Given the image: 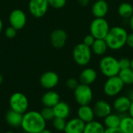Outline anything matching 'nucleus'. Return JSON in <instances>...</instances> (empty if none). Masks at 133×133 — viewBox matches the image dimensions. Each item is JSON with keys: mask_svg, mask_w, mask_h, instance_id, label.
Returning <instances> with one entry per match:
<instances>
[{"mask_svg": "<svg viewBox=\"0 0 133 133\" xmlns=\"http://www.w3.org/2000/svg\"><path fill=\"white\" fill-rule=\"evenodd\" d=\"M21 128L24 132L38 133L46 128V121L41 112L36 111H26L23 114Z\"/></svg>", "mask_w": 133, "mask_h": 133, "instance_id": "obj_1", "label": "nucleus"}, {"mask_svg": "<svg viewBox=\"0 0 133 133\" xmlns=\"http://www.w3.org/2000/svg\"><path fill=\"white\" fill-rule=\"evenodd\" d=\"M128 34L127 31L122 27L115 26L111 27L104 38L108 49L115 51L123 48L126 45Z\"/></svg>", "mask_w": 133, "mask_h": 133, "instance_id": "obj_2", "label": "nucleus"}, {"mask_svg": "<svg viewBox=\"0 0 133 133\" xmlns=\"http://www.w3.org/2000/svg\"><path fill=\"white\" fill-rule=\"evenodd\" d=\"M99 69L102 74L106 78L118 75L121 68L118 60L113 56H103L99 63Z\"/></svg>", "mask_w": 133, "mask_h": 133, "instance_id": "obj_3", "label": "nucleus"}, {"mask_svg": "<svg viewBox=\"0 0 133 133\" xmlns=\"http://www.w3.org/2000/svg\"><path fill=\"white\" fill-rule=\"evenodd\" d=\"M91 48L85 45L83 42L75 45L72 50V57L76 63L84 67L90 63L92 59Z\"/></svg>", "mask_w": 133, "mask_h": 133, "instance_id": "obj_4", "label": "nucleus"}, {"mask_svg": "<svg viewBox=\"0 0 133 133\" xmlns=\"http://www.w3.org/2000/svg\"><path fill=\"white\" fill-rule=\"evenodd\" d=\"M111 27L105 18H94L90 25V33L96 39H104Z\"/></svg>", "mask_w": 133, "mask_h": 133, "instance_id": "obj_5", "label": "nucleus"}, {"mask_svg": "<svg viewBox=\"0 0 133 133\" xmlns=\"http://www.w3.org/2000/svg\"><path fill=\"white\" fill-rule=\"evenodd\" d=\"M93 96V90L88 85L80 83L74 89V98L79 106L89 105L92 102Z\"/></svg>", "mask_w": 133, "mask_h": 133, "instance_id": "obj_6", "label": "nucleus"}, {"mask_svg": "<svg viewBox=\"0 0 133 133\" xmlns=\"http://www.w3.org/2000/svg\"><path fill=\"white\" fill-rule=\"evenodd\" d=\"M9 103L10 109L23 114L27 111L29 107V101L26 95L19 92H14L11 95Z\"/></svg>", "mask_w": 133, "mask_h": 133, "instance_id": "obj_7", "label": "nucleus"}, {"mask_svg": "<svg viewBox=\"0 0 133 133\" xmlns=\"http://www.w3.org/2000/svg\"><path fill=\"white\" fill-rule=\"evenodd\" d=\"M124 83L118 75L108 78L104 85V93L110 97L118 95L124 88Z\"/></svg>", "mask_w": 133, "mask_h": 133, "instance_id": "obj_8", "label": "nucleus"}, {"mask_svg": "<svg viewBox=\"0 0 133 133\" xmlns=\"http://www.w3.org/2000/svg\"><path fill=\"white\" fill-rule=\"evenodd\" d=\"M49 6L48 0H30L28 4L30 13L36 18L44 16L47 13Z\"/></svg>", "mask_w": 133, "mask_h": 133, "instance_id": "obj_9", "label": "nucleus"}, {"mask_svg": "<svg viewBox=\"0 0 133 133\" xmlns=\"http://www.w3.org/2000/svg\"><path fill=\"white\" fill-rule=\"evenodd\" d=\"M9 22L10 26L15 27L16 30H20L26 24V15L22 9H13L9 16Z\"/></svg>", "mask_w": 133, "mask_h": 133, "instance_id": "obj_10", "label": "nucleus"}, {"mask_svg": "<svg viewBox=\"0 0 133 133\" xmlns=\"http://www.w3.org/2000/svg\"><path fill=\"white\" fill-rule=\"evenodd\" d=\"M59 82V76L55 71H46L40 78L41 85L46 89H52L57 86Z\"/></svg>", "mask_w": 133, "mask_h": 133, "instance_id": "obj_11", "label": "nucleus"}, {"mask_svg": "<svg viewBox=\"0 0 133 133\" xmlns=\"http://www.w3.org/2000/svg\"><path fill=\"white\" fill-rule=\"evenodd\" d=\"M67 39V33L62 29H55L51 32L50 35L51 44L55 49H61L64 47Z\"/></svg>", "mask_w": 133, "mask_h": 133, "instance_id": "obj_12", "label": "nucleus"}, {"mask_svg": "<svg viewBox=\"0 0 133 133\" xmlns=\"http://www.w3.org/2000/svg\"><path fill=\"white\" fill-rule=\"evenodd\" d=\"M95 117L98 118H104L111 113V106L105 100H98L93 107Z\"/></svg>", "mask_w": 133, "mask_h": 133, "instance_id": "obj_13", "label": "nucleus"}, {"mask_svg": "<svg viewBox=\"0 0 133 133\" xmlns=\"http://www.w3.org/2000/svg\"><path fill=\"white\" fill-rule=\"evenodd\" d=\"M109 10L108 3L105 0H97L92 5V13L95 18H104Z\"/></svg>", "mask_w": 133, "mask_h": 133, "instance_id": "obj_14", "label": "nucleus"}, {"mask_svg": "<svg viewBox=\"0 0 133 133\" xmlns=\"http://www.w3.org/2000/svg\"><path fill=\"white\" fill-rule=\"evenodd\" d=\"M132 101L127 96H121L116 98L113 103V108L118 113L123 114L129 111Z\"/></svg>", "mask_w": 133, "mask_h": 133, "instance_id": "obj_15", "label": "nucleus"}, {"mask_svg": "<svg viewBox=\"0 0 133 133\" xmlns=\"http://www.w3.org/2000/svg\"><path fill=\"white\" fill-rule=\"evenodd\" d=\"M86 123L79 118H72L68 122L65 128V133H83Z\"/></svg>", "mask_w": 133, "mask_h": 133, "instance_id": "obj_16", "label": "nucleus"}, {"mask_svg": "<svg viewBox=\"0 0 133 133\" xmlns=\"http://www.w3.org/2000/svg\"><path fill=\"white\" fill-rule=\"evenodd\" d=\"M97 71L92 67H87L81 71L79 77V82L82 84L90 85L97 80Z\"/></svg>", "mask_w": 133, "mask_h": 133, "instance_id": "obj_17", "label": "nucleus"}, {"mask_svg": "<svg viewBox=\"0 0 133 133\" xmlns=\"http://www.w3.org/2000/svg\"><path fill=\"white\" fill-rule=\"evenodd\" d=\"M23 114L19 112H16L12 109L9 110L5 116V119L7 124L12 128L21 127Z\"/></svg>", "mask_w": 133, "mask_h": 133, "instance_id": "obj_18", "label": "nucleus"}, {"mask_svg": "<svg viewBox=\"0 0 133 133\" xmlns=\"http://www.w3.org/2000/svg\"><path fill=\"white\" fill-rule=\"evenodd\" d=\"M59 101H60V96L58 95V92L51 89L46 92L41 98V103L44 107H48L52 108Z\"/></svg>", "mask_w": 133, "mask_h": 133, "instance_id": "obj_19", "label": "nucleus"}, {"mask_svg": "<svg viewBox=\"0 0 133 133\" xmlns=\"http://www.w3.org/2000/svg\"><path fill=\"white\" fill-rule=\"evenodd\" d=\"M77 116L85 123H88L90 122L94 121L95 117L93 108L90 107L89 105L80 106L77 111Z\"/></svg>", "mask_w": 133, "mask_h": 133, "instance_id": "obj_20", "label": "nucleus"}, {"mask_svg": "<svg viewBox=\"0 0 133 133\" xmlns=\"http://www.w3.org/2000/svg\"><path fill=\"white\" fill-rule=\"evenodd\" d=\"M53 111L55 113V117L57 118L66 119L70 114V107L69 104L61 100L53 107Z\"/></svg>", "mask_w": 133, "mask_h": 133, "instance_id": "obj_21", "label": "nucleus"}, {"mask_svg": "<svg viewBox=\"0 0 133 133\" xmlns=\"http://www.w3.org/2000/svg\"><path fill=\"white\" fill-rule=\"evenodd\" d=\"M92 53L97 56H104L108 51V46L105 39H95L94 44L90 47Z\"/></svg>", "mask_w": 133, "mask_h": 133, "instance_id": "obj_22", "label": "nucleus"}, {"mask_svg": "<svg viewBox=\"0 0 133 133\" xmlns=\"http://www.w3.org/2000/svg\"><path fill=\"white\" fill-rule=\"evenodd\" d=\"M104 125L107 129H115L119 128L121 122V116L116 114H110L104 118Z\"/></svg>", "mask_w": 133, "mask_h": 133, "instance_id": "obj_23", "label": "nucleus"}, {"mask_svg": "<svg viewBox=\"0 0 133 133\" xmlns=\"http://www.w3.org/2000/svg\"><path fill=\"white\" fill-rule=\"evenodd\" d=\"M105 129L99 122L92 121L86 123L83 133H104Z\"/></svg>", "mask_w": 133, "mask_h": 133, "instance_id": "obj_24", "label": "nucleus"}, {"mask_svg": "<svg viewBox=\"0 0 133 133\" xmlns=\"http://www.w3.org/2000/svg\"><path fill=\"white\" fill-rule=\"evenodd\" d=\"M119 129L123 133H133V118L130 115L121 117Z\"/></svg>", "mask_w": 133, "mask_h": 133, "instance_id": "obj_25", "label": "nucleus"}, {"mask_svg": "<svg viewBox=\"0 0 133 133\" xmlns=\"http://www.w3.org/2000/svg\"><path fill=\"white\" fill-rule=\"evenodd\" d=\"M118 15L123 19H129L133 15V6L129 2L122 3L118 9Z\"/></svg>", "mask_w": 133, "mask_h": 133, "instance_id": "obj_26", "label": "nucleus"}, {"mask_svg": "<svg viewBox=\"0 0 133 133\" xmlns=\"http://www.w3.org/2000/svg\"><path fill=\"white\" fill-rule=\"evenodd\" d=\"M118 76L123 82L124 85H133V70L131 67L121 69Z\"/></svg>", "mask_w": 133, "mask_h": 133, "instance_id": "obj_27", "label": "nucleus"}, {"mask_svg": "<svg viewBox=\"0 0 133 133\" xmlns=\"http://www.w3.org/2000/svg\"><path fill=\"white\" fill-rule=\"evenodd\" d=\"M52 125L55 130H57L59 132H64L65 125H66V122L65 119L62 118H57L55 117V118L52 120Z\"/></svg>", "mask_w": 133, "mask_h": 133, "instance_id": "obj_28", "label": "nucleus"}, {"mask_svg": "<svg viewBox=\"0 0 133 133\" xmlns=\"http://www.w3.org/2000/svg\"><path fill=\"white\" fill-rule=\"evenodd\" d=\"M41 114L46 122L47 121H52L55 118V113H54L52 107H44L41 111Z\"/></svg>", "mask_w": 133, "mask_h": 133, "instance_id": "obj_29", "label": "nucleus"}, {"mask_svg": "<svg viewBox=\"0 0 133 133\" xmlns=\"http://www.w3.org/2000/svg\"><path fill=\"white\" fill-rule=\"evenodd\" d=\"M49 5L54 9H58L63 8L66 5V0H48Z\"/></svg>", "mask_w": 133, "mask_h": 133, "instance_id": "obj_30", "label": "nucleus"}, {"mask_svg": "<svg viewBox=\"0 0 133 133\" xmlns=\"http://www.w3.org/2000/svg\"><path fill=\"white\" fill-rule=\"evenodd\" d=\"M17 31L15 27H12V26H9L8 27L5 31V35L6 38H14L16 36V34H17Z\"/></svg>", "mask_w": 133, "mask_h": 133, "instance_id": "obj_31", "label": "nucleus"}, {"mask_svg": "<svg viewBox=\"0 0 133 133\" xmlns=\"http://www.w3.org/2000/svg\"><path fill=\"white\" fill-rule=\"evenodd\" d=\"M119 66L121 69H125L131 67V60H129L127 57H122L120 60H118Z\"/></svg>", "mask_w": 133, "mask_h": 133, "instance_id": "obj_32", "label": "nucleus"}, {"mask_svg": "<svg viewBox=\"0 0 133 133\" xmlns=\"http://www.w3.org/2000/svg\"><path fill=\"white\" fill-rule=\"evenodd\" d=\"M79 82L77 79L74 78H70L66 81V86L68 89H71V90H74L79 85Z\"/></svg>", "mask_w": 133, "mask_h": 133, "instance_id": "obj_33", "label": "nucleus"}, {"mask_svg": "<svg viewBox=\"0 0 133 133\" xmlns=\"http://www.w3.org/2000/svg\"><path fill=\"white\" fill-rule=\"evenodd\" d=\"M95 38L91 34H87V35H86L85 37H84V38H83V43L85 44V45H87V46H89V47H91L92 46V45L94 44V41H95Z\"/></svg>", "mask_w": 133, "mask_h": 133, "instance_id": "obj_34", "label": "nucleus"}, {"mask_svg": "<svg viewBox=\"0 0 133 133\" xmlns=\"http://www.w3.org/2000/svg\"><path fill=\"white\" fill-rule=\"evenodd\" d=\"M126 45L133 49V32L131 34H128V37H127V41H126Z\"/></svg>", "mask_w": 133, "mask_h": 133, "instance_id": "obj_35", "label": "nucleus"}, {"mask_svg": "<svg viewBox=\"0 0 133 133\" xmlns=\"http://www.w3.org/2000/svg\"><path fill=\"white\" fill-rule=\"evenodd\" d=\"M104 133H123V132L119 128H115V129H105Z\"/></svg>", "mask_w": 133, "mask_h": 133, "instance_id": "obj_36", "label": "nucleus"}, {"mask_svg": "<svg viewBox=\"0 0 133 133\" xmlns=\"http://www.w3.org/2000/svg\"><path fill=\"white\" fill-rule=\"evenodd\" d=\"M79 4L83 6V7H86L89 5L90 3V0H78Z\"/></svg>", "mask_w": 133, "mask_h": 133, "instance_id": "obj_37", "label": "nucleus"}, {"mask_svg": "<svg viewBox=\"0 0 133 133\" xmlns=\"http://www.w3.org/2000/svg\"><path fill=\"white\" fill-rule=\"evenodd\" d=\"M129 115L133 118V101H132L131 103V106H130V108L129 110Z\"/></svg>", "mask_w": 133, "mask_h": 133, "instance_id": "obj_38", "label": "nucleus"}, {"mask_svg": "<svg viewBox=\"0 0 133 133\" xmlns=\"http://www.w3.org/2000/svg\"><path fill=\"white\" fill-rule=\"evenodd\" d=\"M129 26H130V28L133 32V15L129 18Z\"/></svg>", "mask_w": 133, "mask_h": 133, "instance_id": "obj_39", "label": "nucleus"}, {"mask_svg": "<svg viewBox=\"0 0 133 133\" xmlns=\"http://www.w3.org/2000/svg\"><path fill=\"white\" fill-rule=\"evenodd\" d=\"M127 96L130 99L131 101H133V89L129 91V94H128Z\"/></svg>", "mask_w": 133, "mask_h": 133, "instance_id": "obj_40", "label": "nucleus"}, {"mask_svg": "<svg viewBox=\"0 0 133 133\" xmlns=\"http://www.w3.org/2000/svg\"><path fill=\"white\" fill-rule=\"evenodd\" d=\"M38 133H52V132H51V131H50L49 129H47L45 128L44 129L41 130L40 132H38Z\"/></svg>", "mask_w": 133, "mask_h": 133, "instance_id": "obj_41", "label": "nucleus"}, {"mask_svg": "<svg viewBox=\"0 0 133 133\" xmlns=\"http://www.w3.org/2000/svg\"><path fill=\"white\" fill-rule=\"evenodd\" d=\"M2 29H3V23H2V19L0 18V34H1V32L2 31Z\"/></svg>", "mask_w": 133, "mask_h": 133, "instance_id": "obj_42", "label": "nucleus"}, {"mask_svg": "<svg viewBox=\"0 0 133 133\" xmlns=\"http://www.w3.org/2000/svg\"><path fill=\"white\" fill-rule=\"evenodd\" d=\"M2 82H3V76H2V74L0 73V85H2Z\"/></svg>", "mask_w": 133, "mask_h": 133, "instance_id": "obj_43", "label": "nucleus"}, {"mask_svg": "<svg viewBox=\"0 0 133 133\" xmlns=\"http://www.w3.org/2000/svg\"><path fill=\"white\" fill-rule=\"evenodd\" d=\"M131 68L133 70V59L131 60Z\"/></svg>", "mask_w": 133, "mask_h": 133, "instance_id": "obj_44", "label": "nucleus"}, {"mask_svg": "<svg viewBox=\"0 0 133 133\" xmlns=\"http://www.w3.org/2000/svg\"><path fill=\"white\" fill-rule=\"evenodd\" d=\"M5 133H14V132H10V131H9V132H5Z\"/></svg>", "mask_w": 133, "mask_h": 133, "instance_id": "obj_45", "label": "nucleus"}, {"mask_svg": "<svg viewBox=\"0 0 133 133\" xmlns=\"http://www.w3.org/2000/svg\"><path fill=\"white\" fill-rule=\"evenodd\" d=\"M20 133H29V132H24V131H23V132H20Z\"/></svg>", "mask_w": 133, "mask_h": 133, "instance_id": "obj_46", "label": "nucleus"}, {"mask_svg": "<svg viewBox=\"0 0 133 133\" xmlns=\"http://www.w3.org/2000/svg\"><path fill=\"white\" fill-rule=\"evenodd\" d=\"M57 133H62V132H57Z\"/></svg>", "mask_w": 133, "mask_h": 133, "instance_id": "obj_47", "label": "nucleus"}]
</instances>
